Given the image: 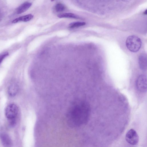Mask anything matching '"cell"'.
<instances>
[{
	"mask_svg": "<svg viewBox=\"0 0 147 147\" xmlns=\"http://www.w3.org/2000/svg\"><path fill=\"white\" fill-rule=\"evenodd\" d=\"M18 90L19 87L18 84L15 82H13L9 86L8 94L10 96H13L17 94Z\"/></svg>",
	"mask_w": 147,
	"mask_h": 147,
	"instance_id": "obj_8",
	"label": "cell"
},
{
	"mask_svg": "<svg viewBox=\"0 0 147 147\" xmlns=\"http://www.w3.org/2000/svg\"><path fill=\"white\" fill-rule=\"evenodd\" d=\"M1 18H2V16H1V14L0 12V22L1 20Z\"/></svg>",
	"mask_w": 147,
	"mask_h": 147,
	"instance_id": "obj_16",
	"label": "cell"
},
{
	"mask_svg": "<svg viewBox=\"0 0 147 147\" xmlns=\"http://www.w3.org/2000/svg\"><path fill=\"white\" fill-rule=\"evenodd\" d=\"M57 16L59 18H68L78 19L80 18L77 15L74 13H60L57 15Z\"/></svg>",
	"mask_w": 147,
	"mask_h": 147,
	"instance_id": "obj_11",
	"label": "cell"
},
{
	"mask_svg": "<svg viewBox=\"0 0 147 147\" xmlns=\"http://www.w3.org/2000/svg\"><path fill=\"white\" fill-rule=\"evenodd\" d=\"M125 44L127 47L129 51L133 52H136L140 49L142 41L138 36L131 35L127 38Z\"/></svg>",
	"mask_w": 147,
	"mask_h": 147,
	"instance_id": "obj_2",
	"label": "cell"
},
{
	"mask_svg": "<svg viewBox=\"0 0 147 147\" xmlns=\"http://www.w3.org/2000/svg\"><path fill=\"white\" fill-rule=\"evenodd\" d=\"M9 55V53L7 52H4L0 55V64L3 60Z\"/></svg>",
	"mask_w": 147,
	"mask_h": 147,
	"instance_id": "obj_14",
	"label": "cell"
},
{
	"mask_svg": "<svg viewBox=\"0 0 147 147\" xmlns=\"http://www.w3.org/2000/svg\"><path fill=\"white\" fill-rule=\"evenodd\" d=\"M86 23L84 22H76L72 23L69 25V27L70 28H74L84 26Z\"/></svg>",
	"mask_w": 147,
	"mask_h": 147,
	"instance_id": "obj_13",
	"label": "cell"
},
{
	"mask_svg": "<svg viewBox=\"0 0 147 147\" xmlns=\"http://www.w3.org/2000/svg\"><path fill=\"white\" fill-rule=\"evenodd\" d=\"M0 139L4 147H11L12 145V140L9 136L5 133L0 134Z\"/></svg>",
	"mask_w": 147,
	"mask_h": 147,
	"instance_id": "obj_6",
	"label": "cell"
},
{
	"mask_svg": "<svg viewBox=\"0 0 147 147\" xmlns=\"http://www.w3.org/2000/svg\"><path fill=\"white\" fill-rule=\"evenodd\" d=\"M144 14L145 15L147 14V10L146 9L144 12Z\"/></svg>",
	"mask_w": 147,
	"mask_h": 147,
	"instance_id": "obj_15",
	"label": "cell"
},
{
	"mask_svg": "<svg viewBox=\"0 0 147 147\" xmlns=\"http://www.w3.org/2000/svg\"><path fill=\"white\" fill-rule=\"evenodd\" d=\"M136 86L138 91L142 92H146L147 78L146 76L141 75L139 76L136 82Z\"/></svg>",
	"mask_w": 147,
	"mask_h": 147,
	"instance_id": "obj_5",
	"label": "cell"
},
{
	"mask_svg": "<svg viewBox=\"0 0 147 147\" xmlns=\"http://www.w3.org/2000/svg\"><path fill=\"white\" fill-rule=\"evenodd\" d=\"M54 9L57 12H61L64 11L66 9L65 5L61 3H58L55 6Z\"/></svg>",
	"mask_w": 147,
	"mask_h": 147,
	"instance_id": "obj_12",
	"label": "cell"
},
{
	"mask_svg": "<svg viewBox=\"0 0 147 147\" xmlns=\"http://www.w3.org/2000/svg\"><path fill=\"white\" fill-rule=\"evenodd\" d=\"M33 17V16L31 14H29L14 20L12 21V23H16L19 22H27L30 20Z\"/></svg>",
	"mask_w": 147,
	"mask_h": 147,
	"instance_id": "obj_10",
	"label": "cell"
},
{
	"mask_svg": "<svg viewBox=\"0 0 147 147\" xmlns=\"http://www.w3.org/2000/svg\"><path fill=\"white\" fill-rule=\"evenodd\" d=\"M139 64L140 68L143 71L147 69V57L145 53L140 55L139 58Z\"/></svg>",
	"mask_w": 147,
	"mask_h": 147,
	"instance_id": "obj_7",
	"label": "cell"
},
{
	"mask_svg": "<svg viewBox=\"0 0 147 147\" xmlns=\"http://www.w3.org/2000/svg\"><path fill=\"white\" fill-rule=\"evenodd\" d=\"M32 3L29 2H25L20 5L16 10V13L20 14L25 12L31 6Z\"/></svg>",
	"mask_w": 147,
	"mask_h": 147,
	"instance_id": "obj_9",
	"label": "cell"
},
{
	"mask_svg": "<svg viewBox=\"0 0 147 147\" xmlns=\"http://www.w3.org/2000/svg\"><path fill=\"white\" fill-rule=\"evenodd\" d=\"M125 139L127 142L130 144L135 145L139 140L138 136L135 130L131 129L127 132Z\"/></svg>",
	"mask_w": 147,
	"mask_h": 147,
	"instance_id": "obj_4",
	"label": "cell"
},
{
	"mask_svg": "<svg viewBox=\"0 0 147 147\" xmlns=\"http://www.w3.org/2000/svg\"><path fill=\"white\" fill-rule=\"evenodd\" d=\"M18 112V106L14 103L8 105L5 109V114L9 120L15 119Z\"/></svg>",
	"mask_w": 147,
	"mask_h": 147,
	"instance_id": "obj_3",
	"label": "cell"
},
{
	"mask_svg": "<svg viewBox=\"0 0 147 147\" xmlns=\"http://www.w3.org/2000/svg\"><path fill=\"white\" fill-rule=\"evenodd\" d=\"M90 112V107L87 102L82 100L75 101L68 110L66 117L68 124L73 127L82 125L87 121Z\"/></svg>",
	"mask_w": 147,
	"mask_h": 147,
	"instance_id": "obj_1",
	"label": "cell"
}]
</instances>
